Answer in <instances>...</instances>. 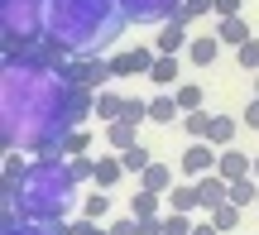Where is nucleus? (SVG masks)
I'll return each mask as SVG.
<instances>
[{
    "mask_svg": "<svg viewBox=\"0 0 259 235\" xmlns=\"http://www.w3.org/2000/svg\"><path fill=\"white\" fill-rule=\"evenodd\" d=\"M96 111L92 86L67 82L58 67H38L24 58H5L0 72V139L10 149L24 154H58L67 130Z\"/></svg>",
    "mask_w": 259,
    "mask_h": 235,
    "instance_id": "f257e3e1",
    "label": "nucleus"
},
{
    "mask_svg": "<svg viewBox=\"0 0 259 235\" xmlns=\"http://www.w3.org/2000/svg\"><path fill=\"white\" fill-rule=\"evenodd\" d=\"M130 15L120 0H48V38H58L72 53H96L120 38Z\"/></svg>",
    "mask_w": 259,
    "mask_h": 235,
    "instance_id": "f03ea898",
    "label": "nucleus"
},
{
    "mask_svg": "<svg viewBox=\"0 0 259 235\" xmlns=\"http://www.w3.org/2000/svg\"><path fill=\"white\" fill-rule=\"evenodd\" d=\"M19 216L44 221V226H63V216L77 207V173L63 154H44L38 163H29V178L19 187Z\"/></svg>",
    "mask_w": 259,
    "mask_h": 235,
    "instance_id": "7ed1b4c3",
    "label": "nucleus"
},
{
    "mask_svg": "<svg viewBox=\"0 0 259 235\" xmlns=\"http://www.w3.org/2000/svg\"><path fill=\"white\" fill-rule=\"evenodd\" d=\"M48 34V0H0V43L5 53Z\"/></svg>",
    "mask_w": 259,
    "mask_h": 235,
    "instance_id": "20e7f679",
    "label": "nucleus"
},
{
    "mask_svg": "<svg viewBox=\"0 0 259 235\" xmlns=\"http://www.w3.org/2000/svg\"><path fill=\"white\" fill-rule=\"evenodd\" d=\"M63 77H67V82H77V86H92V91H101L106 82H115L111 63H101L96 53H77L72 63L63 67Z\"/></svg>",
    "mask_w": 259,
    "mask_h": 235,
    "instance_id": "39448f33",
    "label": "nucleus"
},
{
    "mask_svg": "<svg viewBox=\"0 0 259 235\" xmlns=\"http://www.w3.org/2000/svg\"><path fill=\"white\" fill-rule=\"evenodd\" d=\"M183 0H120V10L130 15V24H163L178 15Z\"/></svg>",
    "mask_w": 259,
    "mask_h": 235,
    "instance_id": "423d86ee",
    "label": "nucleus"
},
{
    "mask_svg": "<svg viewBox=\"0 0 259 235\" xmlns=\"http://www.w3.org/2000/svg\"><path fill=\"white\" fill-rule=\"evenodd\" d=\"M154 58H158V48H154V43H149V48H130V53H115V58H111L115 82H120V77H149Z\"/></svg>",
    "mask_w": 259,
    "mask_h": 235,
    "instance_id": "0eeeda50",
    "label": "nucleus"
},
{
    "mask_svg": "<svg viewBox=\"0 0 259 235\" xmlns=\"http://www.w3.org/2000/svg\"><path fill=\"white\" fill-rule=\"evenodd\" d=\"M211 149H216L211 139H192V144L183 149V159H178V163H183L187 178H202V173H211V168H216V159H221V154H211Z\"/></svg>",
    "mask_w": 259,
    "mask_h": 235,
    "instance_id": "6e6552de",
    "label": "nucleus"
},
{
    "mask_svg": "<svg viewBox=\"0 0 259 235\" xmlns=\"http://www.w3.org/2000/svg\"><path fill=\"white\" fill-rule=\"evenodd\" d=\"M187 43H192V38H187V24H183V19H163L158 34H154V48H158V53H183Z\"/></svg>",
    "mask_w": 259,
    "mask_h": 235,
    "instance_id": "1a4fd4ad",
    "label": "nucleus"
},
{
    "mask_svg": "<svg viewBox=\"0 0 259 235\" xmlns=\"http://www.w3.org/2000/svg\"><path fill=\"white\" fill-rule=\"evenodd\" d=\"M216 173H221L226 182L250 178V173H254V159H250V154H240V149H221V159H216Z\"/></svg>",
    "mask_w": 259,
    "mask_h": 235,
    "instance_id": "9d476101",
    "label": "nucleus"
},
{
    "mask_svg": "<svg viewBox=\"0 0 259 235\" xmlns=\"http://www.w3.org/2000/svg\"><path fill=\"white\" fill-rule=\"evenodd\" d=\"M120 178H125V163H120V154H96V187H106V192H115L120 187Z\"/></svg>",
    "mask_w": 259,
    "mask_h": 235,
    "instance_id": "9b49d317",
    "label": "nucleus"
},
{
    "mask_svg": "<svg viewBox=\"0 0 259 235\" xmlns=\"http://www.w3.org/2000/svg\"><path fill=\"white\" fill-rule=\"evenodd\" d=\"M197 192H202V207L211 211V207H221V202L231 197V182H226L221 173L211 168V173H202V178H197Z\"/></svg>",
    "mask_w": 259,
    "mask_h": 235,
    "instance_id": "f8f14e48",
    "label": "nucleus"
},
{
    "mask_svg": "<svg viewBox=\"0 0 259 235\" xmlns=\"http://www.w3.org/2000/svg\"><path fill=\"white\" fill-rule=\"evenodd\" d=\"M15 211L19 207H5V230L0 235H63V226H44V221H24V216L15 221Z\"/></svg>",
    "mask_w": 259,
    "mask_h": 235,
    "instance_id": "ddd939ff",
    "label": "nucleus"
},
{
    "mask_svg": "<svg viewBox=\"0 0 259 235\" xmlns=\"http://www.w3.org/2000/svg\"><path fill=\"white\" fill-rule=\"evenodd\" d=\"M187 58H192L197 67H211L216 58H221V38H216V29L202 34V38H192V43H187Z\"/></svg>",
    "mask_w": 259,
    "mask_h": 235,
    "instance_id": "4468645a",
    "label": "nucleus"
},
{
    "mask_svg": "<svg viewBox=\"0 0 259 235\" xmlns=\"http://www.w3.org/2000/svg\"><path fill=\"white\" fill-rule=\"evenodd\" d=\"M178 77H183V67H178V53H158L154 67H149V82L154 86H178Z\"/></svg>",
    "mask_w": 259,
    "mask_h": 235,
    "instance_id": "2eb2a0df",
    "label": "nucleus"
},
{
    "mask_svg": "<svg viewBox=\"0 0 259 235\" xmlns=\"http://www.w3.org/2000/svg\"><path fill=\"white\" fill-rule=\"evenodd\" d=\"M216 38H221V43H235V48H240L245 38H250V24H245L240 15H216Z\"/></svg>",
    "mask_w": 259,
    "mask_h": 235,
    "instance_id": "dca6fc26",
    "label": "nucleus"
},
{
    "mask_svg": "<svg viewBox=\"0 0 259 235\" xmlns=\"http://www.w3.org/2000/svg\"><path fill=\"white\" fill-rule=\"evenodd\" d=\"M106 144H111L115 154L130 149V144H139V125L135 120H111V125H106Z\"/></svg>",
    "mask_w": 259,
    "mask_h": 235,
    "instance_id": "f3484780",
    "label": "nucleus"
},
{
    "mask_svg": "<svg viewBox=\"0 0 259 235\" xmlns=\"http://www.w3.org/2000/svg\"><path fill=\"white\" fill-rule=\"evenodd\" d=\"M139 187L163 192V197H168V187H173V168H168V163H149V168L139 173Z\"/></svg>",
    "mask_w": 259,
    "mask_h": 235,
    "instance_id": "a211bd4d",
    "label": "nucleus"
},
{
    "mask_svg": "<svg viewBox=\"0 0 259 235\" xmlns=\"http://www.w3.org/2000/svg\"><path fill=\"white\" fill-rule=\"evenodd\" d=\"M235 134H240V120H231V115H211V134H206V139H211L216 149H231Z\"/></svg>",
    "mask_w": 259,
    "mask_h": 235,
    "instance_id": "6ab92c4d",
    "label": "nucleus"
},
{
    "mask_svg": "<svg viewBox=\"0 0 259 235\" xmlns=\"http://www.w3.org/2000/svg\"><path fill=\"white\" fill-rule=\"evenodd\" d=\"M202 207V192H197V182H187V187H168V211H192Z\"/></svg>",
    "mask_w": 259,
    "mask_h": 235,
    "instance_id": "aec40b11",
    "label": "nucleus"
},
{
    "mask_svg": "<svg viewBox=\"0 0 259 235\" xmlns=\"http://www.w3.org/2000/svg\"><path fill=\"white\" fill-rule=\"evenodd\" d=\"M120 115H125V96H120V91H106V86H101V91H96V120L111 125V120H120Z\"/></svg>",
    "mask_w": 259,
    "mask_h": 235,
    "instance_id": "412c9836",
    "label": "nucleus"
},
{
    "mask_svg": "<svg viewBox=\"0 0 259 235\" xmlns=\"http://www.w3.org/2000/svg\"><path fill=\"white\" fill-rule=\"evenodd\" d=\"M82 216H92V221H106V216H111V192H106V187L87 192V197H82Z\"/></svg>",
    "mask_w": 259,
    "mask_h": 235,
    "instance_id": "4be33fe9",
    "label": "nucleus"
},
{
    "mask_svg": "<svg viewBox=\"0 0 259 235\" xmlns=\"http://www.w3.org/2000/svg\"><path fill=\"white\" fill-rule=\"evenodd\" d=\"M178 115H183V111H178L173 91H168V96H154V101H149V120H154V125H173Z\"/></svg>",
    "mask_w": 259,
    "mask_h": 235,
    "instance_id": "5701e85b",
    "label": "nucleus"
},
{
    "mask_svg": "<svg viewBox=\"0 0 259 235\" xmlns=\"http://www.w3.org/2000/svg\"><path fill=\"white\" fill-rule=\"evenodd\" d=\"M183 130L192 134V139H206V134H211V111H183Z\"/></svg>",
    "mask_w": 259,
    "mask_h": 235,
    "instance_id": "b1692460",
    "label": "nucleus"
},
{
    "mask_svg": "<svg viewBox=\"0 0 259 235\" xmlns=\"http://www.w3.org/2000/svg\"><path fill=\"white\" fill-rule=\"evenodd\" d=\"M173 101H178V111H202V86H197V82H178L173 86Z\"/></svg>",
    "mask_w": 259,
    "mask_h": 235,
    "instance_id": "393cba45",
    "label": "nucleus"
},
{
    "mask_svg": "<svg viewBox=\"0 0 259 235\" xmlns=\"http://www.w3.org/2000/svg\"><path fill=\"white\" fill-rule=\"evenodd\" d=\"M158 202H163V192H149V187H139L135 197H130V211H135V216H158Z\"/></svg>",
    "mask_w": 259,
    "mask_h": 235,
    "instance_id": "a878e982",
    "label": "nucleus"
},
{
    "mask_svg": "<svg viewBox=\"0 0 259 235\" xmlns=\"http://www.w3.org/2000/svg\"><path fill=\"white\" fill-rule=\"evenodd\" d=\"M58 154H63V159H72V154H92V139H87V130H82V125L63 134V144H58Z\"/></svg>",
    "mask_w": 259,
    "mask_h": 235,
    "instance_id": "bb28decb",
    "label": "nucleus"
},
{
    "mask_svg": "<svg viewBox=\"0 0 259 235\" xmlns=\"http://www.w3.org/2000/svg\"><path fill=\"white\" fill-rule=\"evenodd\" d=\"M240 211H245V207H235V202L226 197L221 207H211V211H206V216H211V221H216V226H221V230H235V226H240Z\"/></svg>",
    "mask_w": 259,
    "mask_h": 235,
    "instance_id": "cd10ccee",
    "label": "nucleus"
},
{
    "mask_svg": "<svg viewBox=\"0 0 259 235\" xmlns=\"http://www.w3.org/2000/svg\"><path fill=\"white\" fill-rule=\"evenodd\" d=\"M120 163H125V173H144L154 159H149V149H144V144H130V149H120Z\"/></svg>",
    "mask_w": 259,
    "mask_h": 235,
    "instance_id": "c85d7f7f",
    "label": "nucleus"
},
{
    "mask_svg": "<svg viewBox=\"0 0 259 235\" xmlns=\"http://www.w3.org/2000/svg\"><path fill=\"white\" fill-rule=\"evenodd\" d=\"M202 15H211V0H183L173 19H183V24H192V19H202Z\"/></svg>",
    "mask_w": 259,
    "mask_h": 235,
    "instance_id": "c756f323",
    "label": "nucleus"
},
{
    "mask_svg": "<svg viewBox=\"0 0 259 235\" xmlns=\"http://www.w3.org/2000/svg\"><path fill=\"white\" fill-rule=\"evenodd\" d=\"M235 58H240L245 72H259V38H245V43L235 48Z\"/></svg>",
    "mask_w": 259,
    "mask_h": 235,
    "instance_id": "7c9ffc66",
    "label": "nucleus"
},
{
    "mask_svg": "<svg viewBox=\"0 0 259 235\" xmlns=\"http://www.w3.org/2000/svg\"><path fill=\"white\" fill-rule=\"evenodd\" d=\"M163 235H192V221H187V211H168V216H163Z\"/></svg>",
    "mask_w": 259,
    "mask_h": 235,
    "instance_id": "2f4dec72",
    "label": "nucleus"
},
{
    "mask_svg": "<svg viewBox=\"0 0 259 235\" xmlns=\"http://www.w3.org/2000/svg\"><path fill=\"white\" fill-rule=\"evenodd\" d=\"M63 235H111L101 226V221H92V216H82V221H72V226H63Z\"/></svg>",
    "mask_w": 259,
    "mask_h": 235,
    "instance_id": "473e14b6",
    "label": "nucleus"
},
{
    "mask_svg": "<svg viewBox=\"0 0 259 235\" xmlns=\"http://www.w3.org/2000/svg\"><path fill=\"white\" fill-rule=\"evenodd\" d=\"M67 163H72V173H77V182H87V178H96V159H92V154H72V159H67Z\"/></svg>",
    "mask_w": 259,
    "mask_h": 235,
    "instance_id": "72a5a7b5",
    "label": "nucleus"
},
{
    "mask_svg": "<svg viewBox=\"0 0 259 235\" xmlns=\"http://www.w3.org/2000/svg\"><path fill=\"white\" fill-rule=\"evenodd\" d=\"M111 235H139V216L135 211H130V216H120V221H111V226H106Z\"/></svg>",
    "mask_w": 259,
    "mask_h": 235,
    "instance_id": "f704fd0d",
    "label": "nucleus"
},
{
    "mask_svg": "<svg viewBox=\"0 0 259 235\" xmlns=\"http://www.w3.org/2000/svg\"><path fill=\"white\" fill-rule=\"evenodd\" d=\"M139 235H163V221L158 216H139Z\"/></svg>",
    "mask_w": 259,
    "mask_h": 235,
    "instance_id": "c9c22d12",
    "label": "nucleus"
},
{
    "mask_svg": "<svg viewBox=\"0 0 259 235\" xmlns=\"http://www.w3.org/2000/svg\"><path fill=\"white\" fill-rule=\"evenodd\" d=\"M240 125H250V130H259V96L250 106H245V115H240Z\"/></svg>",
    "mask_w": 259,
    "mask_h": 235,
    "instance_id": "e433bc0d",
    "label": "nucleus"
},
{
    "mask_svg": "<svg viewBox=\"0 0 259 235\" xmlns=\"http://www.w3.org/2000/svg\"><path fill=\"white\" fill-rule=\"evenodd\" d=\"M240 5H245V0H211L216 15H240Z\"/></svg>",
    "mask_w": 259,
    "mask_h": 235,
    "instance_id": "4c0bfd02",
    "label": "nucleus"
},
{
    "mask_svg": "<svg viewBox=\"0 0 259 235\" xmlns=\"http://www.w3.org/2000/svg\"><path fill=\"white\" fill-rule=\"evenodd\" d=\"M192 235H221V226L206 216V221H192Z\"/></svg>",
    "mask_w": 259,
    "mask_h": 235,
    "instance_id": "58836bf2",
    "label": "nucleus"
},
{
    "mask_svg": "<svg viewBox=\"0 0 259 235\" xmlns=\"http://www.w3.org/2000/svg\"><path fill=\"white\" fill-rule=\"evenodd\" d=\"M254 178H259V154H254Z\"/></svg>",
    "mask_w": 259,
    "mask_h": 235,
    "instance_id": "ea45409f",
    "label": "nucleus"
},
{
    "mask_svg": "<svg viewBox=\"0 0 259 235\" xmlns=\"http://www.w3.org/2000/svg\"><path fill=\"white\" fill-rule=\"evenodd\" d=\"M254 96H259V72H254Z\"/></svg>",
    "mask_w": 259,
    "mask_h": 235,
    "instance_id": "a19ab883",
    "label": "nucleus"
}]
</instances>
